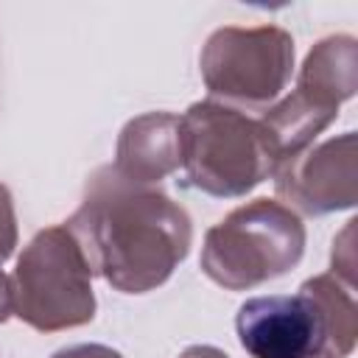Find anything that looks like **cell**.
<instances>
[{"mask_svg": "<svg viewBox=\"0 0 358 358\" xmlns=\"http://www.w3.org/2000/svg\"><path fill=\"white\" fill-rule=\"evenodd\" d=\"M92 274L120 294L162 285L187 257L193 224L185 207L154 185H134L112 165L98 168L78 210L64 221Z\"/></svg>", "mask_w": 358, "mask_h": 358, "instance_id": "cell-1", "label": "cell"}, {"mask_svg": "<svg viewBox=\"0 0 358 358\" xmlns=\"http://www.w3.org/2000/svg\"><path fill=\"white\" fill-rule=\"evenodd\" d=\"M179 134L187 185L207 196H246L277 168L266 129L246 109L196 101L179 117Z\"/></svg>", "mask_w": 358, "mask_h": 358, "instance_id": "cell-2", "label": "cell"}, {"mask_svg": "<svg viewBox=\"0 0 358 358\" xmlns=\"http://www.w3.org/2000/svg\"><path fill=\"white\" fill-rule=\"evenodd\" d=\"M305 252V224L274 199H255L207 229L201 271L227 291H246L291 271Z\"/></svg>", "mask_w": 358, "mask_h": 358, "instance_id": "cell-3", "label": "cell"}, {"mask_svg": "<svg viewBox=\"0 0 358 358\" xmlns=\"http://www.w3.org/2000/svg\"><path fill=\"white\" fill-rule=\"evenodd\" d=\"M8 280L11 313L39 333L81 327L95 316L92 271L64 224L39 229Z\"/></svg>", "mask_w": 358, "mask_h": 358, "instance_id": "cell-4", "label": "cell"}, {"mask_svg": "<svg viewBox=\"0 0 358 358\" xmlns=\"http://www.w3.org/2000/svg\"><path fill=\"white\" fill-rule=\"evenodd\" d=\"M358 87V45L338 34L316 42L305 56L296 87L280 103L257 115L277 154V165L305 151L336 117L338 106L355 95Z\"/></svg>", "mask_w": 358, "mask_h": 358, "instance_id": "cell-5", "label": "cell"}, {"mask_svg": "<svg viewBox=\"0 0 358 358\" xmlns=\"http://www.w3.org/2000/svg\"><path fill=\"white\" fill-rule=\"evenodd\" d=\"M201 78L215 98L263 112L291 81L294 39L277 25L218 28L201 56Z\"/></svg>", "mask_w": 358, "mask_h": 358, "instance_id": "cell-6", "label": "cell"}, {"mask_svg": "<svg viewBox=\"0 0 358 358\" xmlns=\"http://www.w3.org/2000/svg\"><path fill=\"white\" fill-rule=\"evenodd\" d=\"M274 190L296 215H327L350 210L358 199V140L355 131L282 159L274 168Z\"/></svg>", "mask_w": 358, "mask_h": 358, "instance_id": "cell-7", "label": "cell"}, {"mask_svg": "<svg viewBox=\"0 0 358 358\" xmlns=\"http://www.w3.org/2000/svg\"><path fill=\"white\" fill-rule=\"evenodd\" d=\"M235 330L252 358H316L327 350L319 305L302 288L294 296H252L238 308Z\"/></svg>", "mask_w": 358, "mask_h": 358, "instance_id": "cell-8", "label": "cell"}, {"mask_svg": "<svg viewBox=\"0 0 358 358\" xmlns=\"http://www.w3.org/2000/svg\"><path fill=\"white\" fill-rule=\"evenodd\" d=\"M182 165L179 117L171 112H145L131 117L115 148V171L134 185H157Z\"/></svg>", "mask_w": 358, "mask_h": 358, "instance_id": "cell-9", "label": "cell"}, {"mask_svg": "<svg viewBox=\"0 0 358 358\" xmlns=\"http://www.w3.org/2000/svg\"><path fill=\"white\" fill-rule=\"evenodd\" d=\"M313 302L319 305L327 327V350L338 358H347L355 350L358 338V308H355V288L344 285L336 274H316L299 285Z\"/></svg>", "mask_w": 358, "mask_h": 358, "instance_id": "cell-10", "label": "cell"}, {"mask_svg": "<svg viewBox=\"0 0 358 358\" xmlns=\"http://www.w3.org/2000/svg\"><path fill=\"white\" fill-rule=\"evenodd\" d=\"M352 235H355V218L347 221V227L333 241V271H330V274H336L350 288H355V249H352Z\"/></svg>", "mask_w": 358, "mask_h": 358, "instance_id": "cell-11", "label": "cell"}, {"mask_svg": "<svg viewBox=\"0 0 358 358\" xmlns=\"http://www.w3.org/2000/svg\"><path fill=\"white\" fill-rule=\"evenodd\" d=\"M17 246V215H14V199L6 185H0V266L11 257Z\"/></svg>", "mask_w": 358, "mask_h": 358, "instance_id": "cell-12", "label": "cell"}, {"mask_svg": "<svg viewBox=\"0 0 358 358\" xmlns=\"http://www.w3.org/2000/svg\"><path fill=\"white\" fill-rule=\"evenodd\" d=\"M50 358H123V355L106 344H73L56 350Z\"/></svg>", "mask_w": 358, "mask_h": 358, "instance_id": "cell-13", "label": "cell"}, {"mask_svg": "<svg viewBox=\"0 0 358 358\" xmlns=\"http://www.w3.org/2000/svg\"><path fill=\"white\" fill-rule=\"evenodd\" d=\"M11 316V280L0 271V322Z\"/></svg>", "mask_w": 358, "mask_h": 358, "instance_id": "cell-14", "label": "cell"}, {"mask_svg": "<svg viewBox=\"0 0 358 358\" xmlns=\"http://www.w3.org/2000/svg\"><path fill=\"white\" fill-rule=\"evenodd\" d=\"M179 358H229L227 352H221L218 347H210V344H196V347H187Z\"/></svg>", "mask_w": 358, "mask_h": 358, "instance_id": "cell-15", "label": "cell"}, {"mask_svg": "<svg viewBox=\"0 0 358 358\" xmlns=\"http://www.w3.org/2000/svg\"><path fill=\"white\" fill-rule=\"evenodd\" d=\"M316 358H338V355H336V352H330V350H324V352H319Z\"/></svg>", "mask_w": 358, "mask_h": 358, "instance_id": "cell-16", "label": "cell"}]
</instances>
